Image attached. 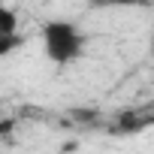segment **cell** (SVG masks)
Wrapping results in <instances>:
<instances>
[{"instance_id":"cell-4","label":"cell","mask_w":154,"mask_h":154,"mask_svg":"<svg viewBox=\"0 0 154 154\" xmlns=\"http://www.w3.org/2000/svg\"><path fill=\"white\" fill-rule=\"evenodd\" d=\"M94 9H115V6H151V0H85Z\"/></svg>"},{"instance_id":"cell-2","label":"cell","mask_w":154,"mask_h":154,"mask_svg":"<svg viewBox=\"0 0 154 154\" xmlns=\"http://www.w3.org/2000/svg\"><path fill=\"white\" fill-rule=\"evenodd\" d=\"M24 33L18 30V12L6 3H0V57H6L24 45Z\"/></svg>"},{"instance_id":"cell-3","label":"cell","mask_w":154,"mask_h":154,"mask_svg":"<svg viewBox=\"0 0 154 154\" xmlns=\"http://www.w3.org/2000/svg\"><path fill=\"white\" fill-rule=\"evenodd\" d=\"M145 127H148V118H136L133 112H121L118 124H115V133H139Z\"/></svg>"},{"instance_id":"cell-1","label":"cell","mask_w":154,"mask_h":154,"mask_svg":"<svg viewBox=\"0 0 154 154\" xmlns=\"http://www.w3.org/2000/svg\"><path fill=\"white\" fill-rule=\"evenodd\" d=\"M42 48H45V57L54 66H66V63L82 57V51H85V33L72 21L54 18V21H48L42 27Z\"/></svg>"}]
</instances>
